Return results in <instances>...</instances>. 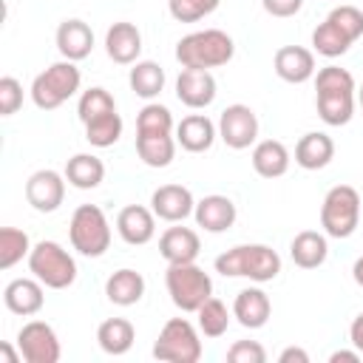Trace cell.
I'll list each match as a JSON object with an SVG mask.
<instances>
[{"label":"cell","instance_id":"6da1fadb","mask_svg":"<svg viewBox=\"0 0 363 363\" xmlns=\"http://www.w3.org/2000/svg\"><path fill=\"white\" fill-rule=\"evenodd\" d=\"M315 108L318 116L332 125H349L354 116V77L340 65H326L315 74Z\"/></svg>","mask_w":363,"mask_h":363},{"label":"cell","instance_id":"7a4b0ae2","mask_svg":"<svg viewBox=\"0 0 363 363\" xmlns=\"http://www.w3.org/2000/svg\"><path fill=\"white\" fill-rule=\"evenodd\" d=\"M216 272L224 278H250L267 284L281 272V255L267 244H238L216 258Z\"/></svg>","mask_w":363,"mask_h":363},{"label":"cell","instance_id":"3957f363","mask_svg":"<svg viewBox=\"0 0 363 363\" xmlns=\"http://www.w3.org/2000/svg\"><path fill=\"white\" fill-rule=\"evenodd\" d=\"M235 54V43L227 31L221 28H204V31H190L176 43V60L182 68H218L227 65Z\"/></svg>","mask_w":363,"mask_h":363},{"label":"cell","instance_id":"277c9868","mask_svg":"<svg viewBox=\"0 0 363 363\" xmlns=\"http://www.w3.org/2000/svg\"><path fill=\"white\" fill-rule=\"evenodd\" d=\"M82 85V74L77 68V62L71 60H60L51 62L43 74L34 77L31 82V99L40 111H54L62 102H68Z\"/></svg>","mask_w":363,"mask_h":363},{"label":"cell","instance_id":"5b68a950","mask_svg":"<svg viewBox=\"0 0 363 363\" xmlns=\"http://www.w3.org/2000/svg\"><path fill=\"white\" fill-rule=\"evenodd\" d=\"M71 247L85 258H99L111 247V224L96 204H79L68 224Z\"/></svg>","mask_w":363,"mask_h":363},{"label":"cell","instance_id":"8992f818","mask_svg":"<svg viewBox=\"0 0 363 363\" xmlns=\"http://www.w3.org/2000/svg\"><path fill=\"white\" fill-rule=\"evenodd\" d=\"M28 269L48 289H68L77 281V261L57 241H37L28 252Z\"/></svg>","mask_w":363,"mask_h":363},{"label":"cell","instance_id":"52a82bcc","mask_svg":"<svg viewBox=\"0 0 363 363\" xmlns=\"http://www.w3.org/2000/svg\"><path fill=\"white\" fill-rule=\"evenodd\" d=\"M164 286H167L170 301L182 312H196L207 298H213V281L196 261H190V264H167Z\"/></svg>","mask_w":363,"mask_h":363},{"label":"cell","instance_id":"ba28073f","mask_svg":"<svg viewBox=\"0 0 363 363\" xmlns=\"http://www.w3.org/2000/svg\"><path fill=\"white\" fill-rule=\"evenodd\" d=\"M360 224V193L352 184H335L320 204V227L329 238H349Z\"/></svg>","mask_w":363,"mask_h":363},{"label":"cell","instance_id":"9c48e42d","mask_svg":"<svg viewBox=\"0 0 363 363\" xmlns=\"http://www.w3.org/2000/svg\"><path fill=\"white\" fill-rule=\"evenodd\" d=\"M153 357L167 363H199L201 360L199 329L187 318H170L153 343Z\"/></svg>","mask_w":363,"mask_h":363},{"label":"cell","instance_id":"30bf717a","mask_svg":"<svg viewBox=\"0 0 363 363\" xmlns=\"http://www.w3.org/2000/svg\"><path fill=\"white\" fill-rule=\"evenodd\" d=\"M17 349L26 363H57L62 349L57 332L45 320H28L17 332Z\"/></svg>","mask_w":363,"mask_h":363},{"label":"cell","instance_id":"8fae6325","mask_svg":"<svg viewBox=\"0 0 363 363\" xmlns=\"http://www.w3.org/2000/svg\"><path fill=\"white\" fill-rule=\"evenodd\" d=\"M218 136L227 147L233 150H244L250 145H255L258 139V116L250 105H227L218 116Z\"/></svg>","mask_w":363,"mask_h":363},{"label":"cell","instance_id":"7c38bea8","mask_svg":"<svg viewBox=\"0 0 363 363\" xmlns=\"http://www.w3.org/2000/svg\"><path fill=\"white\" fill-rule=\"evenodd\" d=\"M65 173H57L51 167L37 170L26 182V201L37 213H54L65 199Z\"/></svg>","mask_w":363,"mask_h":363},{"label":"cell","instance_id":"4fadbf2b","mask_svg":"<svg viewBox=\"0 0 363 363\" xmlns=\"http://www.w3.org/2000/svg\"><path fill=\"white\" fill-rule=\"evenodd\" d=\"M150 210L156 213V218L170 221V224H179L187 216H193L196 199H193V193L184 184H162L150 196Z\"/></svg>","mask_w":363,"mask_h":363},{"label":"cell","instance_id":"5bb4252c","mask_svg":"<svg viewBox=\"0 0 363 363\" xmlns=\"http://www.w3.org/2000/svg\"><path fill=\"white\" fill-rule=\"evenodd\" d=\"M176 96L182 105L199 111L216 99V77L204 68H182L176 79Z\"/></svg>","mask_w":363,"mask_h":363},{"label":"cell","instance_id":"9a60e30c","mask_svg":"<svg viewBox=\"0 0 363 363\" xmlns=\"http://www.w3.org/2000/svg\"><path fill=\"white\" fill-rule=\"evenodd\" d=\"M116 233L122 235L125 244L142 247L156 235V213L142 204H128L116 216Z\"/></svg>","mask_w":363,"mask_h":363},{"label":"cell","instance_id":"2e32d148","mask_svg":"<svg viewBox=\"0 0 363 363\" xmlns=\"http://www.w3.org/2000/svg\"><path fill=\"white\" fill-rule=\"evenodd\" d=\"M105 51L113 62L119 65H133L139 62V54H142V31L128 23V20H119L113 23L108 31H105Z\"/></svg>","mask_w":363,"mask_h":363},{"label":"cell","instance_id":"e0dca14e","mask_svg":"<svg viewBox=\"0 0 363 363\" xmlns=\"http://www.w3.org/2000/svg\"><path fill=\"white\" fill-rule=\"evenodd\" d=\"M275 74L284 79V82H292V85H301L306 79L315 77V54L303 45H281L275 51Z\"/></svg>","mask_w":363,"mask_h":363},{"label":"cell","instance_id":"ac0fdd59","mask_svg":"<svg viewBox=\"0 0 363 363\" xmlns=\"http://www.w3.org/2000/svg\"><path fill=\"white\" fill-rule=\"evenodd\" d=\"M43 286H45V284L37 281V278H14V281H9L6 289H3V303H6V309L14 312V315H23V318L37 315V312L43 309V303H45Z\"/></svg>","mask_w":363,"mask_h":363},{"label":"cell","instance_id":"d6986e66","mask_svg":"<svg viewBox=\"0 0 363 363\" xmlns=\"http://www.w3.org/2000/svg\"><path fill=\"white\" fill-rule=\"evenodd\" d=\"M57 51L62 54V60H71V62H79L85 60L91 51H94V31L85 20H62L57 26Z\"/></svg>","mask_w":363,"mask_h":363},{"label":"cell","instance_id":"ffe728a7","mask_svg":"<svg viewBox=\"0 0 363 363\" xmlns=\"http://www.w3.org/2000/svg\"><path fill=\"white\" fill-rule=\"evenodd\" d=\"M193 216H196V224L201 230H207V233H227L235 224L238 210H235L233 199H227L221 193H213V196H204L201 201H196Z\"/></svg>","mask_w":363,"mask_h":363},{"label":"cell","instance_id":"44dd1931","mask_svg":"<svg viewBox=\"0 0 363 363\" xmlns=\"http://www.w3.org/2000/svg\"><path fill=\"white\" fill-rule=\"evenodd\" d=\"M201 252V241L199 233L190 227H167L159 235V255L167 264H190L196 261Z\"/></svg>","mask_w":363,"mask_h":363},{"label":"cell","instance_id":"7402d4cb","mask_svg":"<svg viewBox=\"0 0 363 363\" xmlns=\"http://www.w3.org/2000/svg\"><path fill=\"white\" fill-rule=\"evenodd\" d=\"M269 315H272V303L261 286H247L233 301V318H238L244 329H261L269 320Z\"/></svg>","mask_w":363,"mask_h":363},{"label":"cell","instance_id":"603a6c76","mask_svg":"<svg viewBox=\"0 0 363 363\" xmlns=\"http://www.w3.org/2000/svg\"><path fill=\"white\" fill-rule=\"evenodd\" d=\"M218 136V125H213L210 116L204 113H190L176 125V142L187 150V153H204L213 147Z\"/></svg>","mask_w":363,"mask_h":363},{"label":"cell","instance_id":"cb8c5ba5","mask_svg":"<svg viewBox=\"0 0 363 363\" xmlns=\"http://www.w3.org/2000/svg\"><path fill=\"white\" fill-rule=\"evenodd\" d=\"M332 159H335V142L323 130L303 133L298 139V145H295V162L303 170H323Z\"/></svg>","mask_w":363,"mask_h":363},{"label":"cell","instance_id":"d4e9b609","mask_svg":"<svg viewBox=\"0 0 363 363\" xmlns=\"http://www.w3.org/2000/svg\"><path fill=\"white\" fill-rule=\"evenodd\" d=\"M289 255H292L295 267H301V269H318L326 261V255H329V241L318 230H301L292 238V244H289Z\"/></svg>","mask_w":363,"mask_h":363},{"label":"cell","instance_id":"484cf974","mask_svg":"<svg viewBox=\"0 0 363 363\" xmlns=\"http://www.w3.org/2000/svg\"><path fill=\"white\" fill-rule=\"evenodd\" d=\"M252 167L261 179H278L289 170V150L278 139H264L252 147Z\"/></svg>","mask_w":363,"mask_h":363},{"label":"cell","instance_id":"4316f807","mask_svg":"<svg viewBox=\"0 0 363 363\" xmlns=\"http://www.w3.org/2000/svg\"><path fill=\"white\" fill-rule=\"evenodd\" d=\"M105 295L116 306H133V303H139L142 295H145V278H142V272L128 269V267L116 269L105 281Z\"/></svg>","mask_w":363,"mask_h":363},{"label":"cell","instance_id":"83f0119b","mask_svg":"<svg viewBox=\"0 0 363 363\" xmlns=\"http://www.w3.org/2000/svg\"><path fill=\"white\" fill-rule=\"evenodd\" d=\"M133 340H136V329H133V323H130L128 318H108V320H102L99 329H96V343H99V349H102L105 354H113V357L128 354L130 346H133Z\"/></svg>","mask_w":363,"mask_h":363},{"label":"cell","instance_id":"f1b7e54d","mask_svg":"<svg viewBox=\"0 0 363 363\" xmlns=\"http://www.w3.org/2000/svg\"><path fill=\"white\" fill-rule=\"evenodd\" d=\"M65 179L77 190H94L105 179V164L94 153H77L65 162Z\"/></svg>","mask_w":363,"mask_h":363},{"label":"cell","instance_id":"f546056e","mask_svg":"<svg viewBox=\"0 0 363 363\" xmlns=\"http://www.w3.org/2000/svg\"><path fill=\"white\" fill-rule=\"evenodd\" d=\"M136 153L147 167H167L176 156L173 133H136Z\"/></svg>","mask_w":363,"mask_h":363},{"label":"cell","instance_id":"4dcf8cb0","mask_svg":"<svg viewBox=\"0 0 363 363\" xmlns=\"http://www.w3.org/2000/svg\"><path fill=\"white\" fill-rule=\"evenodd\" d=\"M128 82H130V91L136 96L156 99L164 91V68L153 60H139V62H133V68L128 74Z\"/></svg>","mask_w":363,"mask_h":363},{"label":"cell","instance_id":"1f68e13d","mask_svg":"<svg viewBox=\"0 0 363 363\" xmlns=\"http://www.w3.org/2000/svg\"><path fill=\"white\" fill-rule=\"evenodd\" d=\"M352 37L346 34V31H340L329 17L312 31V48L320 54V57H329V60H335V57H343L349 48H352Z\"/></svg>","mask_w":363,"mask_h":363},{"label":"cell","instance_id":"d6a6232c","mask_svg":"<svg viewBox=\"0 0 363 363\" xmlns=\"http://www.w3.org/2000/svg\"><path fill=\"white\" fill-rule=\"evenodd\" d=\"M196 318H199V332L204 337H221L230 326V312H227L224 301H218V298H207L196 309Z\"/></svg>","mask_w":363,"mask_h":363},{"label":"cell","instance_id":"836d02e7","mask_svg":"<svg viewBox=\"0 0 363 363\" xmlns=\"http://www.w3.org/2000/svg\"><path fill=\"white\" fill-rule=\"evenodd\" d=\"M31 252V241L23 230L17 227H3L0 230V269H11Z\"/></svg>","mask_w":363,"mask_h":363},{"label":"cell","instance_id":"e575fe53","mask_svg":"<svg viewBox=\"0 0 363 363\" xmlns=\"http://www.w3.org/2000/svg\"><path fill=\"white\" fill-rule=\"evenodd\" d=\"M122 136V116L116 111L99 116V119H91L85 125V139L94 145V147H111L116 145Z\"/></svg>","mask_w":363,"mask_h":363},{"label":"cell","instance_id":"d590c367","mask_svg":"<svg viewBox=\"0 0 363 363\" xmlns=\"http://www.w3.org/2000/svg\"><path fill=\"white\" fill-rule=\"evenodd\" d=\"M111 111H116V102L105 88H88V91H82V96L77 102V116L82 125H88L91 119H99Z\"/></svg>","mask_w":363,"mask_h":363},{"label":"cell","instance_id":"8d00e7d4","mask_svg":"<svg viewBox=\"0 0 363 363\" xmlns=\"http://www.w3.org/2000/svg\"><path fill=\"white\" fill-rule=\"evenodd\" d=\"M173 113L159 102H147L136 116V133H173Z\"/></svg>","mask_w":363,"mask_h":363},{"label":"cell","instance_id":"74e56055","mask_svg":"<svg viewBox=\"0 0 363 363\" xmlns=\"http://www.w3.org/2000/svg\"><path fill=\"white\" fill-rule=\"evenodd\" d=\"M221 0H167V11L179 23H199L218 9Z\"/></svg>","mask_w":363,"mask_h":363},{"label":"cell","instance_id":"f35d334b","mask_svg":"<svg viewBox=\"0 0 363 363\" xmlns=\"http://www.w3.org/2000/svg\"><path fill=\"white\" fill-rule=\"evenodd\" d=\"M329 20H332L340 31H346L352 40L363 37V11H360L357 6H337V9L329 11Z\"/></svg>","mask_w":363,"mask_h":363},{"label":"cell","instance_id":"ab89813d","mask_svg":"<svg viewBox=\"0 0 363 363\" xmlns=\"http://www.w3.org/2000/svg\"><path fill=\"white\" fill-rule=\"evenodd\" d=\"M23 108V85L14 77H0V116H11Z\"/></svg>","mask_w":363,"mask_h":363},{"label":"cell","instance_id":"60d3db41","mask_svg":"<svg viewBox=\"0 0 363 363\" xmlns=\"http://www.w3.org/2000/svg\"><path fill=\"white\" fill-rule=\"evenodd\" d=\"M227 360L230 363H264L267 360V349L258 340H235L227 349Z\"/></svg>","mask_w":363,"mask_h":363},{"label":"cell","instance_id":"b9f144b4","mask_svg":"<svg viewBox=\"0 0 363 363\" xmlns=\"http://www.w3.org/2000/svg\"><path fill=\"white\" fill-rule=\"evenodd\" d=\"M264 11L272 17H295L303 6V0H261Z\"/></svg>","mask_w":363,"mask_h":363},{"label":"cell","instance_id":"7bdbcfd3","mask_svg":"<svg viewBox=\"0 0 363 363\" xmlns=\"http://www.w3.org/2000/svg\"><path fill=\"white\" fill-rule=\"evenodd\" d=\"M278 363H309V352L301 349V346H286L278 354Z\"/></svg>","mask_w":363,"mask_h":363},{"label":"cell","instance_id":"ee69618b","mask_svg":"<svg viewBox=\"0 0 363 363\" xmlns=\"http://www.w3.org/2000/svg\"><path fill=\"white\" fill-rule=\"evenodd\" d=\"M349 340H352V346L363 354V312L352 320V326H349Z\"/></svg>","mask_w":363,"mask_h":363},{"label":"cell","instance_id":"f6af8a7d","mask_svg":"<svg viewBox=\"0 0 363 363\" xmlns=\"http://www.w3.org/2000/svg\"><path fill=\"white\" fill-rule=\"evenodd\" d=\"M357 360H360L357 349H337L329 354V363H357Z\"/></svg>","mask_w":363,"mask_h":363},{"label":"cell","instance_id":"bcb514c9","mask_svg":"<svg viewBox=\"0 0 363 363\" xmlns=\"http://www.w3.org/2000/svg\"><path fill=\"white\" fill-rule=\"evenodd\" d=\"M20 357H23L20 349L14 352L9 343H0V360H3V363H20Z\"/></svg>","mask_w":363,"mask_h":363},{"label":"cell","instance_id":"7dc6e473","mask_svg":"<svg viewBox=\"0 0 363 363\" xmlns=\"http://www.w3.org/2000/svg\"><path fill=\"white\" fill-rule=\"evenodd\" d=\"M352 278H354L357 286H363V255L354 261V267H352Z\"/></svg>","mask_w":363,"mask_h":363},{"label":"cell","instance_id":"c3c4849f","mask_svg":"<svg viewBox=\"0 0 363 363\" xmlns=\"http://www.w3.org/2000/svg\"><path fill=\"white\" fill-rule=\"evenodd\" d=\"M357 102H360V108H363V85L357 88Z\"/></svg>","mask_w":363,"mask_h":363}]
</instances>
